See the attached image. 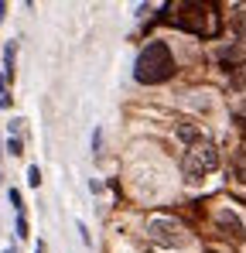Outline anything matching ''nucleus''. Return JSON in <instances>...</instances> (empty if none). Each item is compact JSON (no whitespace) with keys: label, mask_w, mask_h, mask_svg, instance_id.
Returning <instances> with one entry per match:
<instances>
[{"label":"nucleus","mask_w":246,"mask_h":253,"mask_svg":"<svg viewBox=\"0 0 246 253\" xmlns=\"http://www.w3.org/2000/svg\"><path fill=\"white\" fill-rule=\"evenodd\" d=\"M171 76H174V55H171L167 42H147V48L133 62V79L147 83V85H158L164 79H171Z\"/></svg>","instance_id":"f257e3e1"},{"label":"nucleus","mask_w":246,"mask_h":253,"mask_svg":"<svg viewBox=\"0 0 246 253\" xmlns=\"http://www.w3.org/2000/svg\"><path fill=\"white\" fill-rule=\"evenodd\" d=\"M219 168V151H215V144L212 140H205V137H195L192 144H188V151H185V161H181V171H185V178L188 181H202L208 171Z\"/></svg>","instance_id":"f03ea898"},{"label":"nucleus","mask_w":246,"mask_h":253,"mask_svg":"<svg viewBox=\"0 0 246 253\" xmlns=\"http://www.w3.org/2000/svg\"><path fill=\"white\" fill-rule=\"evenodd\" d=\"M147 240L151 243H158L164 250H171V247H188V233L174 222V219H151L147 222Z\"/></svg>","instance_id":"7ed1b4c3"},{"label":"nucleus","mask_w":246,"mask_h":253,"mask_svg":"<svg viewBox=\"0 0 246 253\" xmlns=\"http://www.w3.org/2000/svg\"><path fill=\"white\" fill-rule=\"evenodd\" d=\"M178 28H188V31H195V35H202L205 31V7L202 3H178Z\"/></svg>","instance_id":"20e7f679"},{"label":"nucleus","mask_w":246,"mask_h":253,"mask_svg":"<svg viewBox=\"0 0 246 253\" xmlns=\"http://www.w3.org/2000/svg\"><path fill=\"white\" fill-rule=\"evenodd\" d=\"M215 226L222 229V236H229L233 243H243V222H240V215L229 209H219L215 212Z\"/></svg>","instance_id":"39448f33"},{"label":"nucleus","mask_w":246,"mask_h":253,"mask_svg":"<svg viewBox=\"0 0 246 253\" xmlns=\"http://www.w3.org/2000/svg\"><path fill=\"white\" fill-rule=\"evenodd\" d=\"M229 174H233L236 181H246V151H236V154H233V161H229Z\"/></svg>","instance_id":"423d86ee"},{"label":"nucleus","mask_w":246,"mask_h":253,"mask_svg":"<svg viewBox=\"0 0 246 253\" xmlns=\"http://www.w3.org/2000/svg\"><path fill=\"white\" fill-rule=\"evenodd\" d=\"M28 185H31V188H38V185H41V168H38V165L28 168Z\"/></svg>","instance_id":"0eeeda50"},{"label":"nucleus","mask_w":246,"mask_h":253,"mask_svg":"<svg viewBox=\"0 0 246 253\" xmlns=\"http://www.w3.org/2000/svg\"><path fill=\"white\" fill-rule=\"evenodd\" d=\"M7 151H10L14 158H17V154H24V144H21V137H10V140H7Z\"/></svg>","instance_id":"6e6552de"},{"label":"nucleus","mask_w":246,"mask_h":253,"mask_svg":"<svg viewBox=\"0 0 246 253\" xmlns=\"http://www.w3.org/2000/svg\"><path fill=\"white\" fill-rule=\"evenodd\" d=\"M10 206L24 215V199H21V192H17V188H10Z\"/></svg>","instance_id":"1a4fd4ad"},{"label":"nucleus","mask_w":246,"mask_h":253,"mask_svg":"<svg viewBox=\"0 0 246 253\" xmlns=\"http://www.w3.org/2000/svg\"><path fill=\"white\" fill-rule=\"evenodd\" d=\"M14 51H17V44L10 42V44H7V51H3V62H7V72L14 69Z\"/></svg>","instance_id":"9d476101"},{"label":"nucleus","mask_w":246,"mask_h":253,"mask_svg":"<svg viewBox=\"0 0 246 253\" xmlns=\"http://www.w3.org/2000/svg\"><path fill=\"white\" fill-rule=\"evenodd\" d=\"M17 236H21V240L28 236V219H24V215H17Z\"/></svg>","instance_id":"9b49d317"},{"label":"nucleus","mask_w":246,"mask_h":253,"mask_svg":"<svg viewBox=\"0 0 246 253\" xmlns=\"http://www.w3.org/2000/svg\"><path fill=\"white\" fill-rule=\"evenodd\" d=\"M79 233H82V243L89 247V243H92V236H89V229H85V222H79Z\"/></svg>","instance_id":"f8f14e48"},{"label":"nucleus","mask_w":246,"mask_h":253,"mask_svg":"<svg viewBox=\"0 0 246 253\" xmlns=\"http://www.w3.org/2000/svg\"><path fill=\"white\" fill-rule=\"evenodd\" d=\"M0 96H7V83H3V76H0Z\"/></svg>","instance_id":"ddd939ff"},{"label":"nucleus","mask_w":246,"mask_h":253,"mask_svg":"<svg viewBox=\"0 0 246 253\" xmlns=\"http://www.w3.org/2000/svg\"><path fill=\"white\" fill-rule=\"evenodd\" d=\"M38 253H44V243H38Z\"/></svg>","instance_id":"4468645a"},{"label":"nucleus","mask_w":246,"mask_h":253,"mask_svg":"<svg viewBox=\"0 0 246 253\" xmlns=\"http://www.w3.org/2000/svg\"><path fill=\"white\" fill-rule=\"evenodd\" d=\"M3 253H17V250H14V247H10V250H3Z\"/></svg>","instance_id":"2eb2a0df"},{"label":"nucleus","mask_w":246,"mask_h":253,"mask_svg":"<svg viewBox=\"0 0 246 253\" xmlns=\"http://www.w3.org/2000/svg\"><path fill=\"white\" fill-rule=\"evenodd\" d=\"M0 154H3V151H0Z\"/></svg>","instance_id":"dca6fc26"}]
</instances>
